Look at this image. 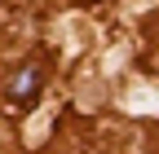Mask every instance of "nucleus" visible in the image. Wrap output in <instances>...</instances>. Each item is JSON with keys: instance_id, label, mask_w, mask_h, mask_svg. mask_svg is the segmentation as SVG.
<instances>
[{"instance_id": "nucleus-1", "label": "nucleus", "mask_w": 159, "mask_h": 154, "mask_svg": "<svg viewBox=\"0 0 159 154\" xmlns=\"http://www.w3.org/2000/svg\"><path fill=\"white\" fill-rule=\"evenodd\" d=\"M40 84H44V66L27 62L22 71H13V79H9V88H5V97H9L13 106H31V101H35V92H40Z\"/></svg>"}]
</instances>
